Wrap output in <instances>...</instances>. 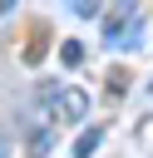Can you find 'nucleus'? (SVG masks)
Listing matches in <instances>:
<instances>
[{"mask_svg":"<svg viewBox=\"0 0 153 158\" xmlns=\"http://www.w3.org/2000/svg\"><path fill=\"white\" fill-rule=\"evenodd\" d=\"M49 99H54V114L69 118V123H79V118L89 114V94H84V89H69V94H54V89H49Z\"/></svg>","mask_w":153,"mask_h":158,"instance_id":"obj_1","label":"nucleus"},{"mask_svg":"<svg viewBox=\"0 0 153 158\" xmlns=\"http://www.w3.org/2000/svg\"><path fill=\"white\" fill-rule=\"evenodd\" d=\"M99 138H104V128H84V133H79V143H74V158H89V153L99 148Z\"/></svg>","mask_w":153,"mask_h":158,"instance_id":"obj_2","label":"nucleus"},{"mask_svg":"<svg viewBox=\"0 0 153 158\" xmlns=\"http://www.w3.org/2000/svg\"><path fill=\"white\" fill-rule=\"evenodd\" d=\"M59 59H64V64H84V49H79V44H74V40H69V44H64V49H59Z\"/></svg>","mask_w":153,"mask_h":158,"instance_id":"obj_3","label":"nucleus"},{"mask_svg":"<svg viewBox=\"0 0 153 158\" xmlns=\"http://www.w3.org/2000/svg\"><path fill=\"white\" fill-rule=\"evenodd\" d=\"M74 10H79V15H84V20H89V15H94V10H99V0H74Z\"/></svg>","mask_w":153,"mask_h":158,"instance_id":"obj_4","label":"nucleus"},{"mask_svg":"<svg viewBox=\"0 0 153 158\" xmlns=\"http://www.w3.org/2000/svg\"><path fill=\"white\" fill-rule=\"evenodd\" d=\"M0 158H10V138L5 133H0Z\"/></svg>","mask_w":153,"mask_h":158,"instance_id":"obj_5","label":"nucleus"},{"mask_svg":"<svg viewBox=\"0 0 153 158\" xmlns=\"http://www.w3.org/2000/svg\"><path fill=\"white\" fill-rule=\"evenodd\" d=\"M10 5H15V0H0V10H10Z\"/></svg>","mask_w":153,"mask_h":158,"instance_id":"obj_6","label":"nucleus"}]
</instances>
